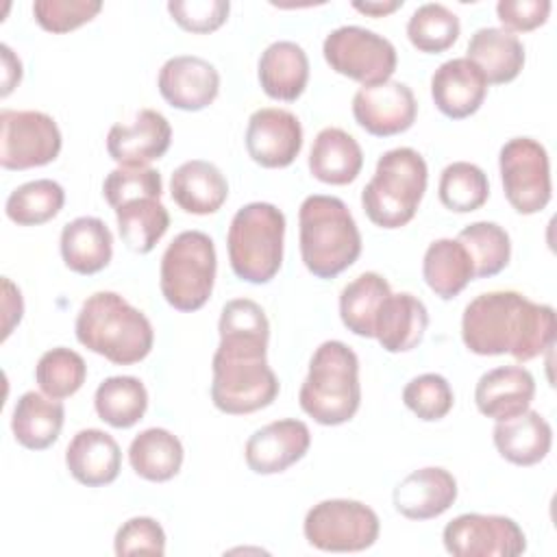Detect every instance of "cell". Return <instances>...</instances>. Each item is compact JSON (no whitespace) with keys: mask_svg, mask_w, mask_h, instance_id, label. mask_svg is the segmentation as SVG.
<instances>
[{"mask_svg":"<svg viewBox=\"0 0 557 557\" xmlns=\"http://www.w3.org/2000/svg\"><path fill=\"white\" fill-rule=\"evenodd\" d=\"M220 344L211 361V400L222 413L244 416L265 409L278 396V379L268 366L270 322L259 302L233 298L222 307Z\"/></svg>","mask_w":557,"mask_h":557,"instance_id":"obj_1","label":"cell"},{"mask_svg":"<svg viewBox=\"0 0 557 557\" xmlns=\"http://www.w3.org/2000/svg\"><path fill=\"white\" fill-rule=\"evenodd\" d=\"M461 339L481 357L511 355L531 361L555 344V309L513 289H494L472 298L461 315Z\"/></svg>","mask_w":557,"mask_h":557,"instance_id":"obj_2","label":"cell"},{"mask_svg":"<svg viewBox=\"0 0 557 557\" xmlns=\"http://www.w3.org/2000/svg\"><path fill=\"white\" fill-rule=\"evenodd\" d=\"M76 339L111 363L133 366L146 359L154 331L144 311L117 292H96L81 305L74 322Z\"/></svg>","mask_w":557,"mask_h":557,"instance_id":"obj_3","label":"cell"},{"mask_svg":"<svg viewBox=\"0 0 557 557\" xmlns=\"http://www.w3.org/2000/svg\"><path fill=\"white\" fill-rule=\"evenodd\" d=\"M298 242L305 268L318 278H335L361 255L357 222L337 196L311 194L300 202Z\"/></svg>","mask_w":557,"mask_h":557,"instance_id":"obj_4","label":"cell"},{"mask_svg":"<svg viewBox=\"0 0 557 557\" xmlns=\"http://www.w3.org/2000/svg\"><path fill=\"white\" fill-rule=\"evenodd\" d=\"M298 403L309 418L324 426L352 420L361 405L357 352L339 339L322 342L311 355Z\"/></svg>","mask_w":557,"mask_h":557,"instance_id":"obj_5","label":"cell"},{"mask_svg":"<svg viewBox=\"0 0 557 557\" xmlns=\"http://www.w3.org/2000/svg\"><path fill=\"white\" fill-rule=\"evenodd\" d=\"M426 181L429 168L418 150L398 146L383 152L372 178L361 189L368 220L387 231L409 224L426 191Z\"/></svg>","mask_w":557,"mask_h":557,"instance_id":"obj_6","label":"cell"},{"mask_svg":"<svg viewBox=\"0 0 557 557\" xmlns=\"http://www.w3.org/2000/svg\"><path fill=\"white\" fill-rule=\"evenodd\" d=\"M285 215L272 202L239 207L226 233L231 270L237 278L255 285L270 283L283 263Z\"/></svg>","mask_w":557,"mask_h":557,"instance_id":"obj_7","label":"cell"},{"mask_svg":"<svg viewBox=\"0 0 557 557\" xmlns=\"http://www.w3.org/2000/svg\"><path fill=\"white\" fill-rule=\"evenodd\" d=\"M218 270L213 239L202 231H183L165 248L159 265V287L165 302L178 311H198L211 298Z\"/></svg>","mask_w":557,"mask_h":557,"instance_id":"obj_8","label":"cell"},{"mask_svg":"<svg viewBox=\"0 0 557 557\" xmlns=\"http://www.w3.org/2000/svg\"><path fill=\"white\" fill-rule=\"evenodd\" d=\"M381 522L372 507L352 498L315 503L302 522L305 540L324 553H359L379 540Z\"/></svg>","mask_w":557,"mask_h":557,"instance_id":"obj_9","label":"cell"},{"mask_svg":"<svg viewBox=\"0 0 557 557\" xmlns=\"http://www.w3.org/2000/svg\"><path fill=\"white\" fill-rule=\"evenodd\" d=\"M322 54L333 72L361 85L389 81L398 63L396 48L389 39L357 24L333 28L324 37Z\"/></svg>","mask_w":557,"mask_h":557,"instance_id":"obj_10","label":"cell"},{"mask_svg":"<svg viewBox=\"0 0 557 557\" xmlns=\"http://www.w3.org/2000/svg\"><path fill=\"white\" fill-rule=\"evenodd\" d=\"M498 170L507 202L522 215L540 213L553 194L546 148L533 137H513L498 152Z\"/></svg>","mask_w":557,"mask_h":557,"instance_id":"obj_11","label":"cell"},{"mask_svg":"<svg viewBox=\"0 0 557 557\" xmlns=\"http://www.w3.org/2000/svg\"><path fill=\"white\" fill-rule=\"evenodd\" d=\"M63 146L59 124L44 111H0V165L28 170L52 163Z\"/></svg>","mask_w":557,"mask_h":557,"instance_id":"obj_12","label":"cell"},{"mask_svg":"<svg viewBox=\"0 0 557 557\" xmlns=\"http://www.w3.org/2000/svg\"><path fill=\"white\" fill-rule=\"evenodd\" d=\"M442 542L455 557H518L527 550L522 527L498 513H461L444 527Z\"/></svg>","mask_w":557,"mask_h":557,"instance_id":"obj_13","label":"cell"},{"mask_svg":"<svg viewBox=\"0 0 557 557\" xmlns=\"http://www.w3.org/2000/svg\"><path fill=\"white\" fill-rule=\"evenodd\" d=\"M352 115L366 133L392 137L413 126L418 102L409 85L389 78L376 85H361L352 96Z\"/></svg>","mask_w":557,"mask_h":557,"instance_id":"obj_14","label":"cell"},{"mask_svg":"<svg viewBox=\"0 0 557 557\" xmlns=\"http://www.w3.org/2000/svg\"><path fill=\"white\" fill-rule=\"evenodd\" d=\"M244 139L248 157L261 168H287L302 150V126L287 109L261 107L250 113Z\"/></svg>","mask_w":557,"mask_h":557,"instance_id":"obj_15","label":"cell"},{"mask_svg":"<svg viewBox=\"0 0 557 557\" xmlns=\"http://www.w3.org/2000/svg\"><path fill=\"white\" fill-rule=\"evenodd\" d=\"M172 144L168 117L154 109H141L131 122L113 124L107 135L109 157L124 168H148Z\"/></svg>","mask_w":557,"mask_h":557,"instance_id":"obj_16","label":"cell"},{"mask_svg":"<svg viewBox=\"0 0 557 557\" xmlns=\"http://www.w3.org/2000/svg\"><path fill=\"white\" fill-rule=\"evenodd\" d=\"M311 446V431L302 420L283 418L257 429L246 446V466L257 474H278L300 461Z\"/></svg>","mask_w":557,"mask_h":557,"instance_id":"obj_17","label":"cell"},{"mask_svg":"<svg viewBox=\"0 0 557 557\" xmlns=\"http://www.w3.org/2000/svg\"><path fill=\"white\" fill-rule=\"evenodd\" d=\"M159 94L181 111H200L220 94V74L213 63L196 54L170 57L159 70Z\"/></svg>","mask_w":557,"mask_h":557,"instance_id":"obj_18","label":"cell"},{"mask_svg":"<svg viewBox=\"0 0 557 557\" xmlns=\"http://www.w3.org/2000/svg\"><path fill=\"white\" fill-rule=\"evenodd\" d=\"M487 96L483 72L466 57L444 61L431 76V98L437 111L450 120L476 113Z\"/></svg>","mask_w":557,"mask_h":557,"instance_id":"obj_19","label":"cell"},{"mask_svg":"<svg viewBox=\"0 0 557 557\" xmlns=\"http://www.w3.org/2000/svg\"><path fill=\"white\" fill-rule=\"evenodd\" d=\"M394 507L409 520H431L450 509L457 500V479L440 466L409 472L392 492Z\"/></svg>","mask_w":557,"mask_h":557,"instance_id":"obj_20","label":"cell"},{"mask_svg":"<svg viewBox=\"0 0 557 557\" xmlns=\"http://www.w3.org/2000/svg\"><path fill=\"white\" fill-rule=\"evenodd\" d=\"M535 396V379L522 366H498L483 372L474 387L476 409L500 422L531 407Z\"/></svg>","mask_w":557,"mask_h":557,"instance_id":"obj_21","label":"cell"},{"mask_svg":"<svg viewBox=\"0 0 557 557\" xmlns=\"http://www.w3.org/2000/svg\"><path fill=\"white\" fill-rule=\"evenodd\" d=\"M65 466L81 485L102 487L117 479L122 468V450L107 431L83 429L65 448Z\"/></svg>","mask_w":557,"mask_h":557,"instance_id":"obj_22","label":"cell"},{"mask_svg":"<svg viewBox=\"0 0 557 557\" xmlns=\"http://www.w3.org/2000/svg\"><path fill=\"white\" fill-rule=\"evenodd\" d=\"M170 196L185 213L209 215L226 202L228 183L215 163L189 159L172 172Z\"/></svg>","mask_w":557,"mask_h":557,"instance_id":"obj_23","label":"cell"},{"mask_svg":"<svg viewBox=\"0 0 557 557\" xmlns=\"http://www.w3.org/2000/svg\"><path fill=\"white\" fill-rule=\"evenodd\" d=\"M429 326V311L424 302L409 294H389L379 307L374 320V337L387 352H409L413 350Z\"/></svg>","mask_w":557,"mask_h":557,"instance_id":"obj_24","label":"cell"},{"mask_svg":"<svg viewBox=\"0 0 557 557\" xmlns=\"http://www.w3.org/2000/svg\"><path fill=\"white\" fill-rule=\"evenodd\" d=\"M259 85L265 96L283 102H294L302 96L309 83V59L302 46L289 39L272 41L257 63Z\"/></svg>","mask_w":557,"mask_h":557,"instance_id":"obj_25","label":"cell"},{"mask_svg":"<svg viewBox=\"0 0 557 557\" xmlns=\"http://www.w3.org/2000/svg\"><path fill=\"white\" fill-rule=\"evenodd\" d=\"M492 440L498 455L509 463L535 466L550 453L553 429L540 411L529 407L513 418L496 422Z\"/></svg>","mask_w":557,"mask_h":557,"instance_id":"obj_26","label":"cell"},{"mask_svg":"<svg viewBox=\"0 0 557 557\" xmlns=\"http://www.w3.org/2000/svg\"><path fill=\"white\" fill-rule=\"evenodd\" d=\"M466 59H470L485 76L487 85H505L518 78L524 67V46L518 35L500 26L476 28L468 41Z\"/></svg>","mask_w":557,"mask_h":557,"instance_id":"obj_27","label":"cell"},{"mask_svg":"<svg viewBox=\"0 0 557 557\" xmlns=\"http://www.w3.org/2000/svg\"><path fill=\"white\" fill-rule=\"evenodd\" d=\"M63 263L76 274H96L113 257V235L96 215H81L61 228L59 239Z\"/></svg>","mask_w":557,"mask_h":557,"instance_id":"obj_28","label":"cell"},{"mask_svg":"<svg viewBox=\"0 0 557 557\" xmlns=\"http://www.w3.org/2000/svg\"><path fill=\"white\" fill-rule=\"evenodd\" d=\"M65 407L59 398L41 392H24L11 413V431L17 444L28 450L50 448L63 429Z\"/></svg>","mask_w":557,"mask_h":557,"instance_id":"obj_29","label":"cell"},{"mask_svg":"<svg viewBox=\"0 0 557 557\" xmlns=\"http://www.w3.org/2000/svg\"><path fill=\"white\" fill-rule=\"evenodd\" d=\"M363 168L359 141L337 126L322 128L309 150V172L326 185H348Z\"/></svg>","mask_w":557,"mask_h":557,"instance_id":"obj_30","label":"cell"},{"mask_svg":"<svg viewBox=\"0 0 557 557\" xmlns=\"http://www.w3.org/2000/svg\"><path fill=\"white\" fill-rule=\"evenodd\" d=\"M422 276L435 296L450 300L474 278V265L459 239L442 237L431 242L424 250Z\"/></svg>","mask_w":557,"mask_h":557,"instance_id":"obj_31","label":"cell"},{"mask_svg":"<svg viewBox=\"0 0 557 557\" xmlns=\"http://www.w3.org/2000/svg\"><path fill=\"white\" fill-rule=\"evenodd\" d=\"M183 455L185 450L181 440L163 426L144 429L128 446L131 468L137 476L152 483L174 479L183 466Z\"/></svg>","mask_w":557,"mask_h":557,"instance_id":"obj_32","label":"cell"},{"mask_svg":"<svg viewBox=\"0 0 557 557\" xmlns=\"http://www.w3.org/2000/svg\"><path fill=\"white\" fill-rule=\"evenodd\" d=\"M113 211L122 242L139 255L150 252L170 226V213L161 198H133L117 205Z\"/></svg>","mask_w":557,"mask_h":557,"instance_id":"obj_33","label":"cell"},{"mask_svg":"<svg viewBox=\"0 0 557 557\" xmlns=\"http://www.w3.org/2000/svg\"><path fill=\"white\" fill-rule=\"evenodd\" d=\"M94 407L98 418L109 426L131 429L148 409V389L137 376H109L96 387Z\"/></svg>","mask_w":557,"mask_h":557,"instance_id":"obj_34","label":"cell"},{"mask_svg":"<svg viewBox=\"0 0 557 557\" xmlns=\"http://www.w3.org/2000/svg\"><path fill=\"white\" fill-rule=\"evenodd\" d=\"M392 294L389 283L379 272H361L339 294V318L359 337H374V320L383 300Z\"/></svg>","mask_w":557,"mask_h":557,"instance_id":"obj_35","label":"cell"},{"mask_svg":"<svg viewBox=\"0 0 557 557\" xmlns=\"http://www.w3.org/2000/svg\"><path fill=\"white\" fill-rule=\"evenodd\" d=\"M65 205L63 187L52 178H35L17 185L7 202L4 213L17 226H39L59 215Z\"/></svg>","mask_w":557,"mask_h":557,"instance_id":"obj_36","label":"cell"},{"mask_svg":"<svg viewBox=\"0 0 557 557\" xmlns=\"http://www.w3.org/2000/svg\"><path fill=\"white\" fill-rule=\"evenodd\" d=\"M457 239L468 250L476 278H490L503 272L511 259L509 233L496 222H472L459 231Z\"/></svg>","mask_w":557,"mask_h":557,"instance_id":"obj_37","label":"cell"},{"mask_svg":"<svg viewBox=\"0 0 557 557\" xmlns=\"http://www.w3.org/2000/svg\"><path fill=\"white\" fill-rule=\"evenodd\" d=\"M437 196L448 211L470 213L487 202L490 181L479 165L470 161H453L440 174Z\"/></svg>","mask_w":557,"mask_h":557,"instance_id":"obj_38","label":"cell"},{"mask_svg":"<svg viewBox=\"0 0 557 557\" xmlns=\"http://www.w3.org/2000/svg\"><path fill=\"white\" fill-rule=\"evenodd\" d=\"M459 30H461V24L457 13H453L442 2L420 4L407 22V37L411 46L426 54H437L448 50L457 41Z\"/></svg>","mask_w":557,"mask_h":557,"instance_id":"obj_39","label":"cell"},{"mask_svg":"<svg viewBox=\"0 0 557 557\" xmlns=\"http://www.w3.org/2000/svg\"><path fill=\"white\" fill-rule=\"evenodd\" d=\"M87 379L85 359L65 346L46 350L35 366V381L50 398H67L76 394Z\"/></svg>","mask_w":557,"mask_h":557,"instance_id":"obj_40","label":"cell"},{"mask_svg":"<svg viewBox=\"0 0 557 557\" xmlns=\"http://www.w3.org/2000/svg\"><path fill=\"white\" fill-rule=\"evenodd\" d=\"M403 403L424 422H437L448 416L455 403V394L446 376L437 372H424L413 376L403 389Z\"/></svg>","mask_w":557,"mask_h":557,"instance_id":"obj_41","label":"cell"},{"mask_svg":"<svg viewBox=\"0 0 557 557\" xmlns=\"http://www.w3.org/2000/svg\"><path fill=\"white\" fill-rule=\"evenodd\" d=\"M161 194H163L161 174L150 165L148 168L117 165L107 174L102 183V196L113 209L133 198H141V196L161 198Z\"/></svg>","mask_w":557,"mask_h":557,"instance_id":"obj_42","label":"cell"},{"mask_svg":"<svg viewBox=\"0 0 557 557\" xmlns=\"http://www.w3.org/2000/svg\"><path fill=\"white\" fill-rule=\"evenodd\" d=\"M102 9L100 0H37L33 15L48 33H70L91 22Z\"/></svg>","mask_w":557,"mask_h":557,"instance_id":"obj_43","label":"cell"},{"mask_svg":"<svg viewBox=\"0 0 557 557\" xmlns=\"http://www.w3.org/2000/svg\"><path fill=\"white\" fill-rule=\"evenodd\" d=\"M115 555H157L165 553V531L150 516H135L122 522L113 537Z\"/></svg>","mask_w":557,"mask_h":557,"instance_id":"obj_44","label":"cell"},{"mask_svg":"<svg viewBox=\"0 0 557 557\" xmlns=\"http://www.w3.org/2000/svg\"><path fill=\"white\" fill-rule=\"evenodd\" d=\"M168 11L172 20L189 33L218 30L231 11L228 0H170Z\"/></svg>","mask_w":557,"mask_h":557,"instance_id":"obj_45","label":"cell"},{"mask_svg":"<svg viewBox=\"0 0 557 557\" xmlns=\"http://www.w3.org/2000/svg\"><path fill=\"white\" fill-rule=\"evenodd\" d=\"M550 0H500L496 4V15L500 28L509 33H527L542 26L550 13Z\"/></svg>","mask_w":557,"mask_h":557,"instance_id":"obj_46","label":"cell"},{"mask_svg":"<svg viewBox=\"0 0 557 557\" xmlns=\"http://www.w3.org/2000/svg\"><path fill=\"white\" fill-rule=\"evenodd\" d=\"M24 313L22 292L9 276H2V342L11 335L15 324H20Z\"/></svg>","mask_w":557,"mask_h":557,"instance_id":"obj_47","label":"cell"},{"mask_svg":"<svg viewBox=\"0 0 557 557\" xmlns=\"http://www.w3.org/2000/svg\"><path fill=\"white\" fill-rule=\"evenodd\" d=\"M0 57H2V89H0V96L7 98L22 81V61L7 44H0Z\"/></svg>","mask_w":557,"mask_h":557,"instance_id":"obj_48","label":"cell"},{"mask_svg":"<svg viewBox=\"0 0 557 557\" xmlns=\"http://www.w3.org/2000/svg\"><path fill=\"white\" fill-rule=\"evenodd\" d=\"M400 7H403V0H368V2L355 0L352 2V9H357L359 13L372 15V17H383L387 13H394Z\"/></svg>","mask_w":557,"mask_h":557,"instance_id":"obj_49","label":"cell"}]
</instances>
